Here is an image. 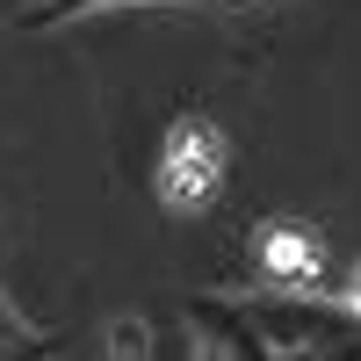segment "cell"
I'll use <instances>...</instances> for the list:
<instances>
[{
    "label": "cell",
    "instance_id": "6da1fadb",
    "mask_svg": "<svg viewBox=\"0 0 361 361\" xmlns=\"http://www.w3.org/2000/svg\"><path fill=\"white\" fill-rule=\"evenodd\" d=\"M217 180H224V137H217V123L180 116V123L166 130V145H159V195L173 209H202L209 195H217Z\"/></svg>",
    "mask_w": 361,
    "mask_h": 361
},
{
    "label": "cell",
    "instance_id": "7a4b0ae2",
    "mask_svg": "<svg viewBox=\"0 0 361 361\" xmlns=\"http://www.w3.org/2000/svg\"><path fill=\"white\" fill-rule=\"evenodd\" d=\"M253 260H260L275 282H318L325 246H318V231H311V224L275 217V224H260V231H253Z\"/></svg>",
    "mask_w": 361,
    "mask_h": 361
},
{
    "label": "cell",
    "instance_id": "3957f363",
    "mask_svg": "<svg viewBox=\"0 0 361 361\" xmlns=\"http://www.w3.org/2000/svg\"><path fill=\"white\" fill-rule=\"evenodd\" d=\"M347 304H354V311H361V267H354V282H347Z\"/></svg>",
    "mask_w": 361,
    "mask_h": 361
}]
</instances>
